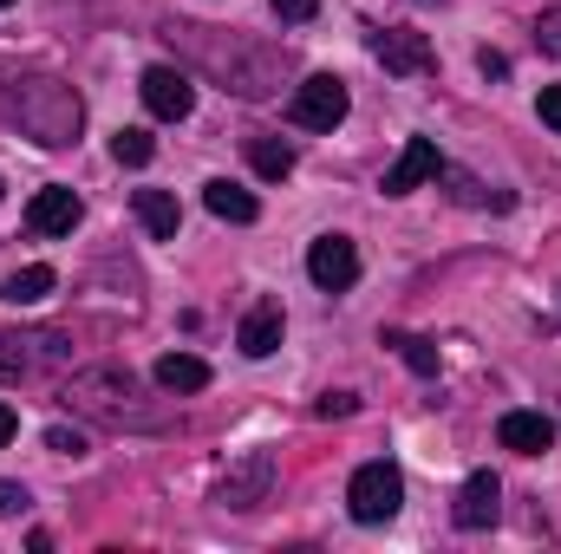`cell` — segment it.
<instances>
[{
	"instance_id": "cell-1",
	"label": "cell",
	"mask_w": 561,
	"mask_h": 554,
	"mask_svg": "<svg viewBox=\"0 0 561 554\" xmlns=\"http://www.w3.org/2000/svg\"><path fill=\"white\" fill-rule=\"evenodd\" d=\"M0 112L20 125V138H33L39 150H66L85 131V99L59 72H7L0 79Z\"/></svg>"
},
{
	"instance_id": "cell-2",
	"label": "cell",
	"mask_w": 561,
	"mask_h": 554,
	"mask_svg": "<svg viewBox=\"0 0 561 554\" xmlns=\"http://www.w3.org/2000/svg\"><path fill=\"white\" fill-rule=\"evenodd\" d=\"M59 399H66V412H79L85 424H105V430H163V412L144 399V385L125 366H79V372H66Z\"/></svg>"
},
{
	"instance_id": "cell-3",
	"label": "cell",
	"mask_w": 561,
	"mask_h": 554,
	"mask_svg": "<svg viewBox=\"0 0 561 554\" xmlns=\"http://www.w3.org/2000/svg\"><path fill=\"white\" fill-rule=\"evenodd\" d=\"M170 33H183V39L196 46V59H203V66L222 79V92H236V99H275L280 79L294 72L287 46H249V39H229V46H222L216 26H170Z\"/></svg>"
},
{
	"instance_id": "cell-4",
	"label": "cell",
	"mask_w": 561,
	"mask_h": 554,
	"mask_svg": "<svg viewBox=\"0 0 561 554\" xmlns=\"http://www.w3.org/2000/svg\"><path fill=\"white\" fill-rule=\"evenodd\" d=\"M72 359V333H20V326H0V385H26L39 372H59Z\"/></svg>"
},
{
	"instance_id": "cell-5",
	"label": "cell",
	"mask_w": 561,
	"mask_h": 554,
	"mask_svg": "<svg viewBox=\"0 0 561 554\" xmlns=\"http://www.w3.org/2000/svg\"><path fill=\"white\" fill-rule=\"evenodd\" d=\"M346 509H353V522H366V529H379V522H392L399 509H405V476H399V463H359L353 470V483H346Z\"/></svg>"
},
{
	"instance_id": "cell-6",
	"label": "cell",
	"mask_w": 561,
	"mask_h": 554,
	"mask_svg": "<svg viewBox=\"0 0 561 554\" xmlns=\"http://www.w3.org/2000/svg\"><path fill=\"white\" fill-rule=\"evenodd\" d=\"M346 112H353V92L340 72H307L287 99V118L300 131H333V125H346Z\"/></svg>"
},
{
	"instance_id": "cell-7",
	"label": "cell",
	"mask_w": 561,
	"mask_h": 554,
	"mask_svg": "<svg viewBox=\"0 0 561 554\" xmlns=\"http://www.w3.org/2000/svg\"><path fill=\"white\" fill-rule=\"evenodd\" d=\"M268 489H275V450H249L242 463L222 470L216 503L222 509H255V503H268Z\"/></svg>"
},
{
	"instance_id": "cell-8",
	"label": "cell",
	"mask_w": 561,
	"mask_h": 554,
	"mask_svg": "<svg viewBox=\"0 0 561 554\" xmlns=\"http://www.w3.org/2000/svg\"><path fill=\"white\" fill-rule=\"evenodd\" d=\"M138 92H144V105H150V118H163V125H183L196 112V85H190L183 66H150Z\"/></svg>"
},
{
	"instance_id": "cell-9",
	"label": "cell",
	"mask_w": 561,
	"mask_h": 554,
	"mask_svg": "<svg viewBox=\"0 0 561 554\" xmlns=\"http://www.w3.org/2000/svg\"><path fill=\"white\" fill-rule=\"evenodd\" d=\"M373 59H379L386 72H399V79H424V72H437L431 39L412 33V26H386V33H373Z\"/></svg>"
},
{
	"instance_id": "cell-10",
	"label": "cell",
	"mask_w": 561,
	"mask_h": 554,
	"mask_svg": "<svg viewBox=\"0 0 561 554\" xmlns=\"http://www.w3.org/2000/svg\"><path fill=\"white\" fill-rule=\"evenodd\" d=\"M307 280H313L320 293H346V287L359 280V249H353L346 235H320V242L307 249Z\"/></svg>"
},
{
	"instance_id": "cell-11",
	"label": "cell",
	"mask_w": 561,
	"mask_h": 554,
	"mask_svg": "<svg viewBox=\"0 0 561 554\" xmlns=\"http://www.w3.org/2000/svg\"><path fill=\"white\" fill-rule=\"evenodd\" d=\"M496 516H503V483H496V470H470V476H463V489H457L450 522L477 535V529H496Z\"/></svg>"
},
{
	"instance_id": "cell-12",
	"label": "cell",
	"mask_w": 561,
	"mask_h": 554,
	"mask_svg": "<svg viewBox=\"0 0 561 554\" xmlns=\"http://www.w3.org/2000/svg\"><path fill=\"white\" fill-rule=\"evenodd\" d=\"M79 216H85V203H79V189H66V183H46V189L26 203V229H33V235H72Z\"/></svg>"
},
{
	"instance_id": "cell-13",
	"label": "cell",
	"mask_w": 561,
	"mask_h": 554,
	"mask_svg": "<svg viewBox=\"0 0 561 554\" xmlns=\"http://www.w3.org/2000/svg\"><path fill=\"white\" fill-rule=\"evenodd\" d=\"M437 176H444V157H437V143H431V138H405L399 163L386 170V196H412V189L437 183Z\"/></svg>"
},
{
	"instance_id": "cell-14",
	"label": "cell",
	"mask_w": 561,
	"mask_h": 554,
	"mask_svg": "<svg viewBox=\"0 0 561 554\" xmlns=\"http://www.w3.org/2000/svg\"><path fill=\"white\" fill-rule=\"evenodd\" d=\"M496 443L516 450V457H542V450H556V424L542 412H503L496 417Z\"/></svg>"
},
{
	"instance_id": "cell-15",
	"label": "cell",
	"mask_w": 561,
	"mask_h": 554,
	"mask_svg": "<svg viewBox=\"0 0 561 554\" xmlns=\"http://www.w3.org/2000/svg\"><path fill=\"white\" fill-rule=\"evenodd\" d=\"M280 333H287V313H280V300H255L249 313H242V326H236V346L249 353V359H268L280 346Z\"/></svg>"
},
{
	"instance_id": "cell-16",
	"label": "cell",
	"mask_w": 561,
	"mask_h": 554,
	"mask_svg": "<svg viewBox=\"0 0 561 554\" xmlns=\"http://www.w3.org/2000/svg\"><path fill=\"white\" fill-rule=\"evenodd\" d=\"M131 209H138V222H144V235H150V242H176L183 209H176V196H170V189H138V196H131Z\"/></svg>"
},
{
	"instance_id": "cell-17",
	"label": "cell",
	"mask_w": 561,
	"mask_h": 554,
	"mask_svg": "<svg viewBox=\"0 0 561 554\" xmlns=\"http://www.w3.org/2000/svg\"><path fill=\"white\" fill-rule=\"evenodd\" d=\"M203 209H209L216 222H255V216H262V203H255V189H242V183H229V176H216V183H203Z\"/></svg>"
},
{
	"instance_id": "cell-18",
	"label": "cell",
	"mask_w": 561,
	"mask_h": 554,
	"mask_svg": "<svg viewBox=\"0 0 561 554\" xmlns=\"http://www.w3.org/2000/svg\"><path fill=\"white\" fill-rule=\"evenodd\" d=\"M150 379H157L163 392L190 399V392H203V385H209V359H196V353H163V359L150 366Z\"/></svg>"
},
{
	"instance_id": "cell-19",
	"label": "cell",
	"mask_w": 561,
	"mask_h": 554,
	"mask_svg": "<svg viewBox=\"0 0 561 554\" xmlns=\"http://www.w3.org/2000/svg\"><path fill=\"white\" fill-rule=\"evenodd\" d=\"M53 287H59V275H53L46 262H33V268H20V275L0 280V300H7V307H39Z\"/></svg>"
},
{
	"instance_id": "cell-20",
	"label": "cell",
	"mask_w": 561,
	"mask_h": 554,
	"mask_svg": "<svg viewBox=\"0 0 561 554\" xmlns=\"http://www.w3.org/2000/svg\"><path fill=\"white\" fill-rule=\"evenodd\" d=\"M444 183H450V196H457L463 209H516L510 189H483L477 176H463V170H450V163H444Z\"/></svg>"
},
{
	"instance_id": "cell-21",
	"label": "cell",
	"mask_w": 561,
	"mask_h": 554,
	"mask_svg": "<svg viewBox=\"0 0 561 554\" xmlns=\"http://www.w3.org/2000/svg\"><path fill=\"white\" fill-rule=\"evenodd\" d=\"M249 163H255V176H268V183L294 176V150L280 138H249Z\"/></svg>"
},
{
	"instance_id": "cell-22",
	"label": "cell",
	"mask_w": 561,
	"mask_h": 554,
	"mask_svg": "<svg viewBox=\"0 0 561 554\" xmlns=\"http://www.w3.org/2000/svg\"><path fill=\"white\" fill-rule=\"evenodd\" d=\"M386 346H399V359L419 372V379H437V346L419 339V333H386Z\"/></svg>"
},
{
	"instance_id": "cell-23",
	"label": "cell",
	"mask_w": 561,
	"mask_h": 554,
	"mask_svg": "<svg viewBox=\"0 0 561 554\" xmlns=\"http://www.w3.org/2000/svg\"><path fill=\"white\" fill-rule=\"evenodd\" d=\"M112 157H118L125 170H144V163L157 157V143H150V131H138V125H125V131H112Z\"/></svg>"
},
{
	"instance_id": "cell-24",
	"label": "cell",
	"mask_w": 561,
	"mask_h": 554,
	"mask_svg": "<svg viewBox=\"0 0 561 554\" xmlns=\"http://www.w3.org/2000/svg\"><path fill=\"white\" fill-rule=\"evenodd\" d=\"M536 46H542L549 59H561V7H549V13L536 20Z\"/></svg>"
},
{
	"instance_id": "cell-25",
	"label": "cell",
	"mask_w": 561,
	"mask_h": 554,
	"mask_svg": "<svg viewBox=\"0 0 561 554\" xmlns=\"http://www.w3.org/2000/svg\"><path fill=\"white\" fill-rule=\"evenodd\" d=\"M46 450H59V457H85V437L66 430V424H53V430H46Z\"/></svg>"
},
{
	"instance_id": "cell-26",
	"label": "cell",
	"mask_w": 561,
	"mask_h": 554,
	"mask_svg": "<svg viewBox=\"0 0 561 554\" xmlns=\"http://www.w3.org/2000/svg\"><path fill=\"white\" fill-rule=\"evenodd\" d=\"M536 118H542L549 131H561V85H542V99H536Z\"/></svg>"
},
{
	"instance_id": "cell-27",
	"label": "cell",
	"mask_w": 561,
	"mask_h": 554,
	"mask_svg": "<svg viewBox=\"0 0 561 554\" xmlns=\"http://www.w3.org/2000/svg\"><path fill=\"white\" fill-rule=\"evenodd\" d=\"M313 412H320V417H353V412H359V399H353V392H327Z\"/></svg>"
},
{
	"instance_id": "cell-28",
	"label": "cell",
	"mask_w": 561,
	"mask_h": 554,
	"mask_svg": "<svg viewBox=\"0 0 561 554\" xmlns=\"http://www.w3.org/2000/svg\"><path fill=\"white\" fill-rule=\"evenodd\" d=\"M268 7H275L280 20H294V26H300V20H313V13H320V0H268Z\"/></svg>"
},
{
	"instance_id": "cell-29",
	"label": "cell",
	"mask_w": 561,
	"mask_h": 554,
	"mask_svg": "<svg viewBox=\"0 0 561 554\" xmlns=\"http://www.w3.org/2000/svg\"><path fill=\"white\" fill-rule=\"evenodd\" d=\"M477 72H483V79H510V59H503L496 46H483V53H477Z\"/></svg>"
},
{
	"instance_id": "cell-30",
	"label": "cell",
	"mask_w": 561,
	"mask_h": 554,
	"mask_svg": "<svg viewBox=\"0 0 561 554\" xmlns=\"http://www.w3.org/2000/svg\"><path fill=\"white\" fill-rule=\"evenodd\" d=\"M26 503H33V496H26L20 483H0V516H26Z\"/></svg>"
},
{
	"instance_id": "cell-31",
	"label": "cell",
	"mask_w": 561,
	"mask_h": 554,
	"mask_svg": "<svg viewBox=\"0 0 561 554\" xmlns=\"http://www.w3.org/2000/svg\"><path fill=\"white\" fill-rule=\"evenodd\" d=\"M13 430H20V412H13V405H7V399H0V450H7V443H13Z\"/></svg>"
},
{
	"instance_id": "cell-32",
	"label": "cell",
	"mask_w": 561,
	"mask_h": 554,
	"mask_svg": "<svg viewBox=\"0 0 561 554\" xmlns=\"http://www.w3.org/2000/svg\"><path fill=\"white\" fill-rule=\"evenodd\" d=\"M0 7H13V0H0Z\"/></svg>"
}]
</instances>
